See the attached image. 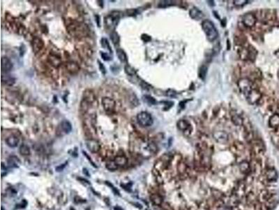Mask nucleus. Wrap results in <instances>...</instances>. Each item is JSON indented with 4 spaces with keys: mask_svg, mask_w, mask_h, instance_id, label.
<instances>
[{
    "mask_svg": "<svg viewBox=\"0 0 279 210\" xmlns=\"http://www.w3.org/2000/svg\"><path fill=\"white\" fill-rule=\"evenodd\" d=\"M269 124L272 128H279V114H275L270 117Z\"/></svg>",
    "mask_w": 279,
    "mask_h": 210,
    "instance_id": "nucleus-18",
    "label": "nucleus"
},
{
    "mask_svg": "<svg viewBox=\"0 0 279 210\" xmlns=\"http://www.w3.org/2000/svg\"><path fill=\"white\" fill-rule=\"evenodd\" d=\"M222 210H232V207H224Z\"/></svg>",
    "mask_w": 279,
    "mask_h": 210,
    "instance_id": "nucleus-41",
    "label": "nucleus"
},
{
    "mask_svg": "<svg viewBox=\"0 0 279 210\" xmlns=\"http://www.w3.org/2000/svg\"><path fill=\"white\" fill-rule=\"evenodd\" d=\"M261 198H262V199H263L264 200L267 202V201L269 200L270 199H272V198H273V195H272V193H270V192H269L267 191H265L262 193Z\"/></svg>",
    "mask_w": 279,
    "mask_h": 210,
    "instance_id": "nucleus-32",
    "label": "nucleus"
},
{
    "mask_svg": "<svg viewBox=\"0 0 279 210\" xmlns=\"http://www.w3.org/2000/svg\"><path fill=\"white\" fill-rule=\"evenodd\" d=\"M247 2V1H234V4L236 6H242V5L245 4Z\"/></svg>",
    "mask_w": 279,
    "mask_h": 210,
    "instance_id": "nucleus-38",
    "label": "nucleus"
},
{
    "mask_svg": "<svg viewBox=\"0 0 279 210\" xmlns=\"http://www.w3.org/2000/svg\"><path fill=\"white\" fill-rule=\"evenodd\" d=\"M115 210H123L122 209H121V208H120V207H116L115 208Z\"/></svg>",
    "mask_w": 279,
    "mask_h": 210,
    "instance_id": "nucleus-42",
    "label": "nucleus"
},
{
    "mask_svg": "<svg viewBox=\"0 0 279 210\" xmlns=\"http://www.w3.org/2000/svg\"><path fill=\"white\" fill-rule=\"evenodd\" d=\"M120 19V14L118 11H113L112 14L105 18V24L108 28L114 29L118 24Z\"/></svg>",
    "mask_w": 279,
    "mask_h": 210,
    "instance_id": "nucleus-3",
    "label": "nucleus"
},
{
    "mask_svg": "<svg viewBox=\"0 0 279 210\" xmlns=\"http://www.w3.org/2000/svg\"><path fill=\"white\" fill-rule=\"evenodd\" d=\"M126 12L128 13V15H129V16H133V15L136 14V10H134V9L127 10Z\"/></svg>",
    "mask_w": 279,
    "mask_h": 210,
    "instance_id": "nucleus-39",
    "label": "nucleus"
},
{
    "mask_svg": "<svg viewBox=\"0 0 279 210\" xmlns=\"http://www.w3.org/2000/svg\"><path fill=\"white\" fill-rule=\"evenodd\" d=\"M105 167L108 170L110 171H115L117 170L118 168V165L115 163V160H108L105 163Z\"/></svg>",
    "mask_w": 279,
    "mask_h": 210,
    "instance_id": "nucleus-26",
    "label": "nucleus"
},
{
    "mask_svg": "<svg viewBox=\"0 0 279 210\" xmlns=\"http://www.w3.org/2000/svg\"><path fill=\"white\" fill-rule=\"evenodd\" d=\"M177 127L179 130L183 131L186 134L187 133H191V125L186 120H181L177 123Z\"/></svg>",
    "mask_w": 279,
    "mask_h": 210,
    "instance_id": "nucleus-11",
    "label": "nucleus"
},
{
    "mask_svg": "<svg viewBox=\"0 0 279 210\" xmlns=\"http://www.w3.org/2000/svg\"><path fill=\"white\" fill-rule=\"evenodd\" d=\"M67 68L68 69V70L69 72H72V73H75V72H77V71H79V66L78 64H77L75 62H68L67 64Z\"/></svg>",
    "mask_w": 279,
    "mask_h": 210,
    "instance_id": "nucleus-23",
    "label": "nucleus"
},
{
    "mask_svg": "<svg viewBox=\"0 0 279 210\" xmlns=\"http://www.w3.org/2000/svg\"><path fill=\"white\" fill-rule=\"evenodd\" d=\"M117 55L118 57L119 60L121 61L122 62H126L127 61V56L125 52L121 49H117L116 50Z\"/></svg>",
    "mask_w": 279,
    "mask_h": 210,
    "instance_id": "nucleus-21",
    "label": "nucleus"
},
{
    "mask_svg": "<svg viewBox=\"0 0 279 210\" xmlns=\"http://www.w3.org/2000/svg\"><path fill=\"white\" fill-rule=\"evenodd\" d=\"M150 200L155 205L161 206L163 203V200L162 196L158 193H152L150 196Z\"/></svg>",
    "mask_w": 279,
    "mask_h": 210,
    "instance_id": "nucleus-14",
    "label": "nucleus"
},
{
    "mask_svg": "<svg viewBox=\"0 0 279 210\" xmlns=\"http://www.w3.org/2000/svg\"><path fill=\"white\" fill-rule=\"evenodd\" d=\"M44 46V43L43 41L40 38H34V40H33L32 43V47H33V51L35 53H37L40 51L41 49L43 48Z\"/></svg>",
    "mask_w": 279,
    "mask_h": 210,
    "instance_id": "nucleus-10",
    "label": "nucleus"
},
{
    "mask_svg": "<svg viewBox=\"0 0 279 210\" xmlns=\"http://www.w3.org/2000/svg\"><path fill=\"white\" fill-rule=\"evenodd\" d=\"M174 3L175 2L174 1H161L159 2L158 6L159 8H166L168 6H172L174 4Z\"/></svg>",
    "mask_w": 279,
    "mask_h": 210,
    "instance_id": "nucleus-29",
    "label": "nucleus"
},
{
    "mask_svg": "<svg viewBox=\"0 0 279 210\" xmlns=\"http://www.w3.org/2000/svg\"><path fill=\"white\" fill-rule=\"evenodd\" d=\"M242 23L246 27H253L256 23V18L251 14H246L242 16Z\"/></svg>",
    "mask_w": 279,
    "mask_h": 210,
    "instance_id": "nucleus-7",
    "label": "nucleus"
},
{
    "mask_svg": "<svg viewBox=\"0 0 279 210\" xmlns=\"http://www.w3.org/2000/svg\"><path fill=\"white\" fill-rule=\"evenodd\" d=\"M189 14L191 18L197 20V21L202 19L203 17V13L200 10L198 9V8H193V9H191Z\"/></svg>",
    "mask_w": 279,
    "mask_h": 210,
    "instance_id": "nucleus-13",
    "label": "nucleus"
},
{
    "mask_svg": "<svg viewBox=\"0 0 279 210\" xmlns=\"http://www.w3.org/2000/svg\"><path fill=\"white\" fill-rule=\"evenodd\" d=\"M98 63L99 69H100V72H102V74H105V73H106V70H105V67H104L103 64H102L101 62H99V61H98Z\"/></svg>",
    "mask_w": 279,
    "mask_h": 210,
    "instance_id": "nucleus-36",
    "label": "nucleus"
},
{
    "mask_svg": "<svg viewBox=\"0 0 279 210\" xmlns=\"http://www.w3.org/2000/svg\"><path fill=\"white\" fill-rule=\"evenodd\" d=\"M1 70L2 72L8 73L13 68V64L11 61L6 57H3L1 58Z\"/></svg>",
    "mask_w": 279,
    "mask_h": 210,
    "instance_id": "nucleus-9",
    "label": "nucleus"
},
{
    "mask_svg": "<svg viewBox=\"0 0 279 210\" xmlns=\"http://www.w3.org/2000/svg\"><path fill=\"white\" fill-rule=\"evenodd\" d=\"M87 148L92 153H98L100 150V145L98 141L95 140H89L86 142Z\"/></svg>",
    "mask_w": 279,
    "mask_h": 210,
    "instance_id": "nucleus-8",
    "label": "nucleus"
},
{
    "mask_svg": "<svg viewBox=\"0 0 279 210\" xmlns=\"http://www.w3.org/2000/svg\"><path fill=\"white\" fill-rule=\"evenodd\" d=\"M49 61L52 66L54 67H58L59 64H61V60L59 57H57L56 55H50L49 57Z\"/></svg>",
    "mask_w": 279,
    "mask_h": 210,
    "instance_id": "nucleus-25",
    "label": "nucleus"
},
{
    "mask_svg": "<svg viewBox=\"0 0 279 210\" xmlns=\"http://www.w3.org/2000/svg\"><path fill=\"white\" fill-rule=\"evenodd\" d=\"M102 105H103L104 109L105 111H111L115 109L116 103H115V100H113L112 98L105 97L102 99Z\"/></svg>",
    "mask_w": 279,
    "mask_h": 210,
    "instance_id": "nucleus-6",
    "label": "nucleus"
},
{
    "mask_svg": "<svg viewBox=\"0 0 279 210\" xmlns=\"http://www.w3.org/2000/svg\"><path fill=\"white\" fill-rule=\"evenodd\" d=\"M239 169L244 174H249L251 172L250 170V164L248 161H244L241 162L239 165Z\"/></svg>",
    "mask_w": 279,
    "mask_h": 210,
    "instance_id": "nucleus-15",
    "label": "nucleus"
},
{
    "mask_svg": "<svg viewBox=\"0 0 279 210\" xmlns=\"http://www.w3.org/2000/svg\"><path fill=\"white\" fill-rule=\"evenodd\" d=\"M100 43H101L102 47L104 48V49H107L110 53L111 54L113 53V51H112V49L111 47H110V44H109L108 39H105V38H103V39H101V42Z\"/></svg>",
    "mask_w": 279,
    "mask_h": 210,
    "instance_id": "nucleus-30",
    "label": "nucleus"
},
{
    "mask_svg": "<svg viewBox=\"0 0 279 210\" xmlns=\"http://www.w3.org/2000/svg\"><path fill=\"white\" fill-rule=\"evenodd\" d=\"M124 70H125V72L129 76H134L136 74V70H135L133 67L128 65V64H127V65L125 66Z\"/></svg>",
    "mask_w": 279,
    "mask_h": 210,
    "instance_id": "nucleus-28",
    "label": "nucleus"
},
{
    "mask_svg": "<svg viewBox=\"0 0 279 210\" xmlns=\"http://www.w3.org/2000/svg\"><path fill=\"white\" fill-rule=\"evenodd\" d=\"M110 39H111L112 42L113 43L114 45L117 46L119 44L120 41V38L119 36L118 33H117L115 31H113L110 34Z\"/></svg>",
    "mask_w": 279,
    "mask_h": 210,
    "instance_id": "nucleus-24",
    "label": "nucleus"
},
{
    "mask_svg": "<svg viewBox=\"0 0 279 210\" xmlns=\"http://www.w3.org/2000/svg\"><path fill=\"white\" fill-rule=\"evenodd\" d=\"M161 206H162L163 210H173L172 207L170 205L167 204V203H163Z\"/></svg>",
    "mask_w": 279,
    "mask_h": 210,
    "instance_id": "nucleus-37",
    "label": "nucleus"
},
{
    "mask_svg": "<svg viewBox=\"0 0 279 210\" xmlns=\"http://www.w3.org/2000/svg\"><path fill=\"white\" fill-rule=\"evenodd\" d=\"M143 100L145 102L147 103L148 105H153L156 104V100L150 95H144L143 97Z\"/></svg>",
    "mask_w": 279,
    "mask_h": 210,
    "instance_id": "nucleus-27",
    "label": "nucleus"
},
{
    "mask_svg": "<svg viewBox=\"0 0 279 210\" xmlns=\"http://www.w3.org/2000/svg\"><path fill=\"white\" fill-rule=\"evenodd\" d=\"M137 120L142 127L151 126L153 124V118L150 114L146 111L140 112L137 116Z\"/></svg>",
    "mask_w": 279,
    "mask_h": 210,
    "instance_id": "nucleus-2",
    "label": "nucleus"
},
{
    "mask_svg": "<svg viewBox=\"0 0 279 210\" xmlns=\"http://www.w3.org/2000/svg\"><path fill=\"white\" fill-rule=\"evenodd\" d=\"M83 97H84V101L85 102H87V104H91L92 102H94V101L96 100V97L94 95V94L93 93L92 91L90 90H87L84 92L83 94Z\"/></svg>",
    "mask_w": 279,
    "mask_h": 210,
    "instance_id": "nucleus-16",
    "label": "nucleus"
},
{
    "mask_svg": "<svg viewBox=\"0 0 279 210\" xmlns=\"http://www.w3.org/2000/svg\"><path fill=\"white\" fill-rule=\"evenodd\" d=\"M6 144L11 148H15V147L18 146V144H19V140L15 135H11L6 138Z\"/></svg>",
    "mask_w": 279,
    "mask_h": 210,
    "instance_id": "nucleus-12",
    "label": "nucleus"
},
{
    "mask_svg": "<svg viewBox=\"0 0 279 210\" xmlns=\"http://www.w3.org/2000/svg\"><path fill=\"white\" fill-rule=\"evenodd\" d=\"M60 128H61V130H62V131H63V133L65 134H69L72 131L71 123L67 120H63V121L61 123Z\"/></svg>",
    "mask_w": 279,
    "mask_h": 210,
    "instance_id": "nucleus-17",
    "label": "nucleus"
},
{
    "mask_svg": "<svg viewBox=\"0 0 279 210\" xmlns=\"http://www.w3.org/2000/svg\"><path fill=\"white\" fill-rule=\"evenodd\" d=\"M114 160H115V163L118 166H124L125 165H126L127 161H128V160L124 155H118L115 158Z\"/></svg>",
    "mask_w": 279,
    "mask_h": 210,
    "instance_id": "nucleus-19",
    "label": "nucleus"
},
{
    "mask_svg": "<svg viewBox=\"0 0 279 210\" xmlns=\"http://www.w3.org/2000/svg\"><path fill=\"white\" fill-rule=\"evenodd\" d=\"M207 73V67L206 66H202L201 68L200 69L199 71V76L202 79H204L206 77Z\"/></svg>",
    "mask_w": 279,
    "mask_h": 210,
    "instance_id": "nucleus-33",
    "label": "nucleus"
},
{
    "mask_svg": "<svg viewBox=\"0 0 279 210\" xmlns=\"http://www.w3.org/2000/svg\"><path fill=\"white\" fill-rule=\"evenodd\" d=\"M64 167H65V165H62V166L57 167V168H56V170H57V171H58V172H59V171H62V170L64 169Z\"/></svg>",
    "mask_w": 279,
    "mask_h": 210,
    "instance_id": "nucleus-40",
    "label": "nucleus"
},
{
    "mask_svg": "<svg viewBox=\"0 0 279 210\" xmlns=\"http://www.w3.org/2000/svg\"><path fill=\"white\" fill-rule=\"evenodd\" d=\"M213 137L218 143L220 144H225L229 140V135L225 131L214 132L213 133Z\"/></svg>",
    "mask_w": 279,
    "mask_h": 210,
    "instance_id": "nucleus-4",
    "label": "nucleus"
},
{
    "mask_svg": "<svg viewBox=\"0 0 279 210\" xmlns=\"http://www.w3.org/2000/svg\"><path fill=\"white\" fill-rule=\"evenodd\" d=\"M8 163H9V165H11V166L14 167V168H17V167L19 166L20 162L19 158L18 157L12 155V156H10L9 158Z\"/></svg>",
    "mask_w": 279,
    "mask_h": 210,
    "instance_id": "nucleus-20",
    "label": "nucleus"
},
{
    "mask_svg": "<svg viewBox=\"0 0 279 210\" xmlns=\"http://www.w3.org/2000/svg\"><path fill=\"white\" fill-rule=\"evenodd\" d=\"M177 170L180 174H184L186 172V165H185L184 163H179L178 164Z\"/></svg>",
    "mask_w": 279,
    "mask_h": 210,
    "instance_id": "nucleus-34",
    "label": "nucleus"
},
{
    "mask_svg": "<svg viewBox=\"0 0 279 210\" xmlns=\"http://www.w3.org/2000/svg\"><path fill=\"white\" fill-rule=\"evenodd\" d=\"M100 55H101V57H102V59L103 60H105V61H109V60H111V57H110V55H108L107 53H104V52H100Z\"/></svg>",
    "mask_w": 279,
    "mask_h": 210,
    "instance_id": "nucleus-35",
    "label": "nucleus"
},
{
    "mask_svg": "<svg viewBox=\"0 0 279 210\" xmlns=\"http://www.w3.org/2000/svg\"><path fill=\"white\" fill-rule=\"evenodd\" d=\"M1 80H2V82L4 83L6 85L8 86H13L15 83V79L14 78L10 77L9 75H2L1 77Z\"/></svg>",
    "mask_w": 279,
    "mask_h": 210,
    "instance_id": "nucleus-22",
    "label": "nucleus"
},
{
    "mask_svg": "<svg viewBox=\"0 0 279 210\" xmlns=\"http://www.w3.org/2000/svg\"><path fill=\"white\" fill-rule=\"evenodd\" d=\"M264 176H265V179L268 182H274V181H276L278 179V173H277L276 170L274 168H268L265 170Z\"/></svg>",
    "mask_w": 279,
    "mask_h": 210,
    "instance_id": "nucleus-5",
    "label": "nucleus"
},
{
    "mask_svg": "<svg viewBox=\"0 0 279 210\" xmlns=\"http://www.w3.org/2000/svg\"><path fill=\"white\" fill-rule=\"evenodd\" d=\"M202 27L208 40L214 41L219 37V33L214 24L209 20H205L202 23Z\"/></svg>",
    "mask_w": 279,
    "mask_h": 210,
    "instance_id": "nucleus-1",
    "label": "nucleus"
},
{
    "mask_svg": "<svg viewBox=\"0 0 279 210\" xmlns=\"http://www.w3.org/2000/svg\"><path fill=\"white\" fill-rule=\"evenodd\" d=\"M20 153L23 155H27L30 153V149L27 145L23 144L20 148Z\"/></svg>",
    "mask_w": 279,
    "mask_h": 210,
    "instance_id": "nucleus-31",
    "label": "nucleus"
}]
</instances>
